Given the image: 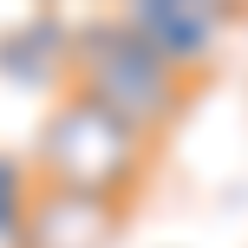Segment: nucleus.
<instances>
[{"label":"nucleus","mask_w":248,"mask_h":248,"mask_svg":"<svg viewBox=\"0 0 248 248\" xmlns=\"http://www.w3.org/2000/svg\"><path fill=\"white\" fill-rule=\"evenodd\" d=\"M65 92L105 105V111L124 118L131 131H144L150 144H163V137L189 118V105L202 98L196 78L170 72V65H163L157 52H150L144 39L118 20V13H105V20H78V26H72Z\"/></svg>","instance_id":"nucleus-1"},{"label":"nucleus","mask_w":248,"mask_h":248,"mask_svg":"<svg viewBox=\"0 0 248 248\" xmlns=\"http://www.w3.org/2000/svg\"><path fill=\"white\" fill-rule=\"evenodd\" d=\"M157 150L163 144H150L144 131H131V124L111 118L105 105L78 98V92H59L26 163H33L39 183L85 189V196H105V202H124V209H131V202L144 196L150 170H157Z\"/></svg>","instance_id":"nucleus-2"},{"label":"nucleus","mask_w":248,"mask_h":248,"mask_svg":"<svg viewBox=\"0 0 248 248\" xmlns=\"http://www.w3.org/2000/svg\"><path fill=\"white\" fill-rule=\"evenodd\" d=\"M118 20L131 26L170 72L209 85L216 78V52H222L229 26L248 20V7L242 0H131Z\"/></svg>","instance_id":"nucleus-3"},{"label":"nucleus","mask_w":248,"mask_h":248,"mask_svg":"<svg viewBox=\"0 0 248 248\" xmlns=\"http://www.w3.org/2000/svg\"><path fill=\"white\" fill-rule=\"evenodd\" d=\"M124 229H131V209H124V202L85 196V189H59V183H39L13 248H118Z\"/></svg>","instance_id":"nucleus-4"},{"label":"nucleus","mask_w":248,"mask_h":248,"mask_svg":"<svg viewBox=\"0 0 248 248\" xmlns=\"http://www.w3.org/2000/svg\"><path fill=\"white\" fill-rule=\"evenodd\" d=\"M65 59H72V26L59 13H33L13 33H0V72L13 85H59L65 92Z\"/></svg>","instance_id":"nucleus-5"},{"label":"nucleus","mask_w":248,"mask_h":248,"mask_svg":"<svg viewBox=\"0 0 248 248\" xmlns=\"http://www.w3.org/2000/svg\"><path fill=\"white\" fill-rule=\"evenodd\" d=\"M33 189H39L33 163L0 150V248L20 242V222H26V209H33Z\"/></svg>","instance_id":"nucleus-6"}]
</instances>
